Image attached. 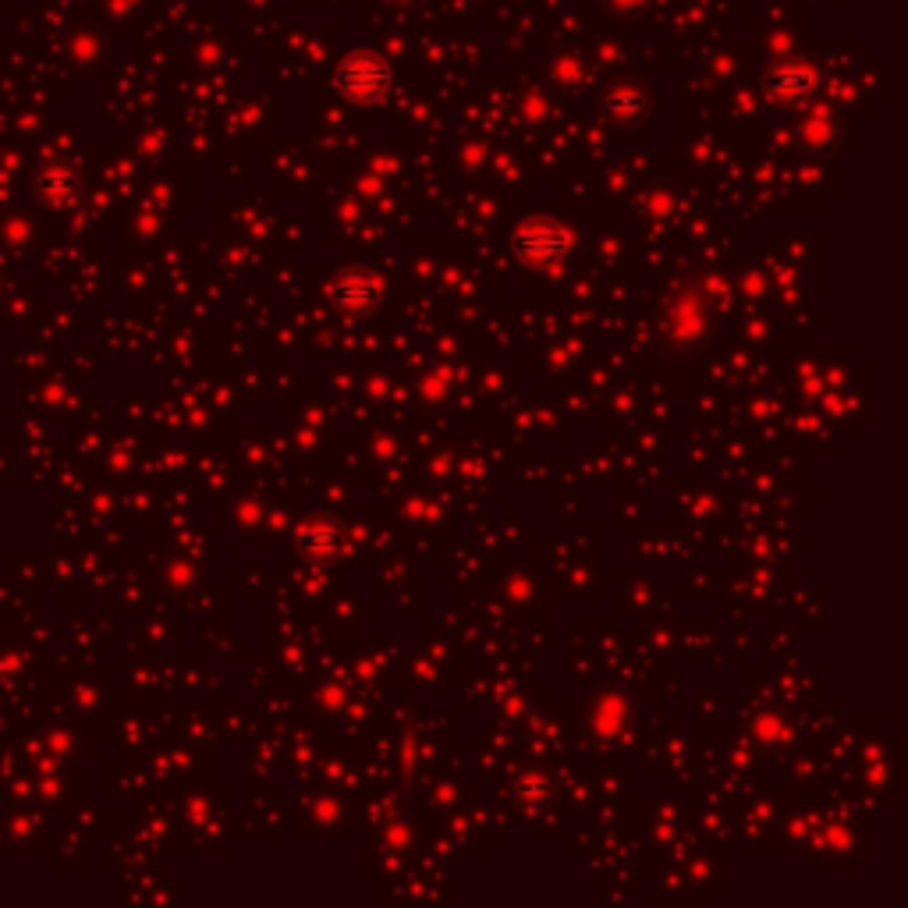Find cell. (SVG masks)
Masks as SVG:
<instances>
[{"label":"cell","instance_id":"obj_1","mask_svg":"<svg viewBox=\"0 0 908 908\" xmlns=\"http://www.w3.org/2000/svg\"><path fill=\"white\" fill-rule=\"evenodd\" d=\"M334 86L355 103H376L390 89V68L381 54L355 50L338 65Z\"/></svg>","mask_w":908,"mask_h":908},{"label":"cell","instance_id":"obj_2","mask_svg":"<svg viewBox=\"0 0 908 908\" xmlns=\"http://www.w3.org/2000/svg\"><path fill=\"white\" fill-rule=\"evenodd\" d=\"M514 249L525 263L533 266H554L565 260V252L571 249V238L561 224L554 220H529L514 235Z\"/></svg>","mask_w":908,"mask_h":908},{"label":"cell","instance_id":"obj_3","mask_svg":"<svg viewBox=\"0 0 908 908\" xmlns=\"http://www.w3.org/2000/svg\"><path fill=\"white\" fill-rule=\"evenodd\" d=\"M816 89V71L802 60H781L767 71V93L781 103H802Z\"/></svg>","mask_w":908,"mask_h":908},{"label":"cell","instance_id":"obj_4","mask_svg":"<svg viewBox=\"0 0 908 908\" xmlns=\"http://www.w3.org/2000/svg\"><path fill=\"white\" fill-rule=\"evenodd\" d=\"M334 298L352 313H370L376 302H381V284H376V277H370V274H344L334 284Z\"/></svg>","mask_w":908,"mask_h":908},{"label":"cell","instance_id":"obj_5","mask_svg":"<svg viewBox=\"0 0 908 908\" xmlns=\"http://www.w3.org/2000/svg\"><path fill=\"white\" fill-rule=\"evenodd\" d=\"M338 529L330 522H313L306 533H302V547H306L313 557H327L338 551Z\"/></svg>","mask_w":908,"mask_h":908},{"label":"cell","instance_id":"obj_6","mask_svg":"<svg viewBox=\"0 0 908 908\" xmlns=\"http://www.w3.org/2000/svg\"><path fill=\"white\" fill-rule=\"evenodd\" d=\"M643 107H646V100L639 89H632V86H617L608 93V111L614 117H635Z\"/></svg>","mask_w":908,"mask_h":908},{"label":"cell","instance_id":"obj_7","mask_svg":"<svg viewBox=\"0 0 908 908\" xmlns=\"http://www.w3.org/2000/svg\"><path fill=\"white\" fill-rule=\"evenodd\" d=\"M611 4L622 8V11H639V8L646 4V0H611Z\"/></svg>","mask_w":908,"mask_h":908}]
</instances>
